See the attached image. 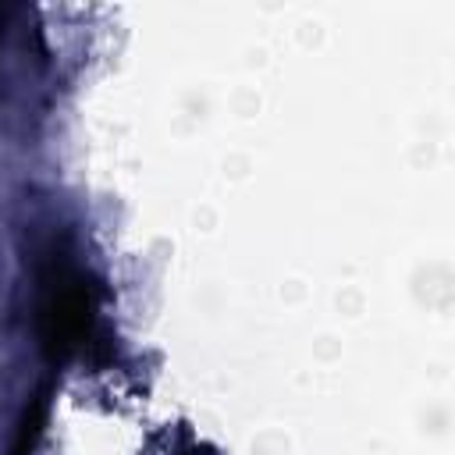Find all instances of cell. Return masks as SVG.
I'll use <instances>...</instances> for the list:
<instances>
[{"label": "cell", "mask_w": 455, "mask_h": 455, "mask_svg": "<svg viewBox=\"0 0 455 455\" xmlns=\"http://www.w3.org/2000/svg\"><path fill=\"white\" fill-rule=\"evenodd\" d=\"M92 284L85 274L68 267L64 259H50L43 270V302H39V334L46 359H68L89 334L92 323Z\"/></svg>", "instance_id": "6da1fadb"}]
</instances>
